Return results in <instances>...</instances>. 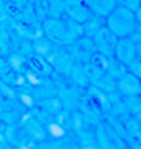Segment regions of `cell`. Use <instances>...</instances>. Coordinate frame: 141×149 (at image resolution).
<instances>
[{
  "instance_id": "1",
  "label": "cell",
  "mask_w": 141,
  "mask_h": 149,
  "mask_svg": "<svg viewBox=\"0 0 141 149\" xmlns=\"http://www.w3.org/2000/svg\"><path fill=\"white\" fill-rule=\"evenodd\" d=\"M105 18V27L116 38L133 37V33L136 32V15L128 7L116 5Z\"/></svg>"
},
{
  "instance_id": "2",
  "label": "cell",
  "mask_w": 141,
  "mask_h": 149,
  "mask_svg": "<svg viewBox=\"0 0 141 149\" xmlns=\"http://www.w3.org/2000/svg\"><path fill=\"white\" fill-rule=\"evenodd\" d=\"M116 42H118V38L114 37L106 27H101L93 37V45L103 56H113Z\"/></svg>"
},
{
  "instance_id": "3",
  "label": "cell",
  "mask_w": 141,
  "mask_h": 149,
  "mask_svg": "<svg viewBox=\"0 0 141 149\" xmlns=\"http://www.w3.org/2000/svg\"><path fill=\"white\" fill-rule=\"evenodd\" d=\"M114 55L126 65H130L135 61L138 53H136V43L131 40V37L118 38V42L114 45Z\"/></svg>"
},
{
  "instance_id": "4",
  "label": "cell",
  "mask_w": 141,
  "mask_h": 149,
  "mask_svg": "<svg viewBox=\"0 0 141 149\" xmlns=\"http://www.w3.org/2000/svg\"><path fill=\"white\" fill-rule=\"evenodd\" d=\"M85 3L88 5V8L93 15L105 18L116 7V0H85Z\"/></svg>"
},
{
  "instance_id": "5",
  "label": "cell",
  "mask_w": 141,
  "mask_h": 149,
  "mask_svg": "<svg viewBox=\"0 0 141 149\" xmlns=\"http://www.w3.org/2000/svg\"><path fill=\"white\" fill-rule=\"evenodd\" d=\"M66 12H68L70 17L71 18H75L76 22H87L88 18L93 15L85 2H68Z\"/></svg>"
}]
</instances>
